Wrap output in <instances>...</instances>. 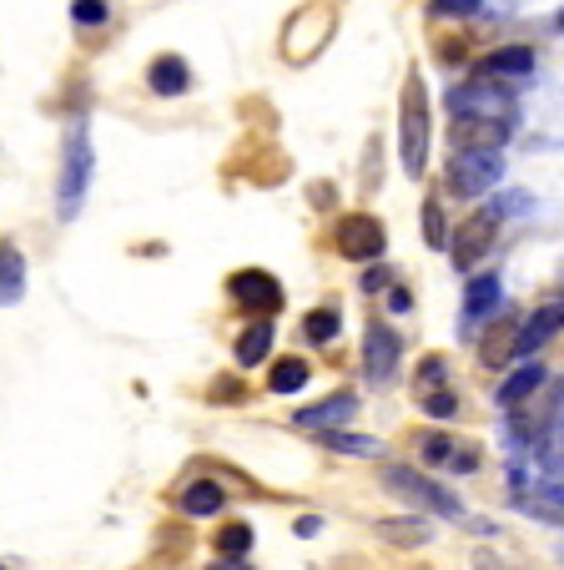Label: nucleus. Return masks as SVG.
<instances>
[{
  "instance_id": "nucleus-1",
  "label": "nucleus",
  "mask_w": 564,
  "mask_h": 570,
  "mask_svg": "<svg viewBox=\"0 0 564 570\" xmlns=\"http://www.w3.org/2000/svg\"><path fill=\"white\" fill-rule=\"evenodd\" d=\"M398 151H404V173L424 177V157H428V97L424 81L408 76L404 87V127H398Z\"/></svg>"
},
{
  "instance_id": "nucleus-2",
  "label": "nucleus",
  "mask_w": 564,
  "mask_h": 570,
  "mask_svg": "<svg viewBox=\"0 0 564 570\" xmlns=\"http://www.w3.org/2000/svg\"><path fill=\"white\" fill-rule=\"evenodd\" d=\"M499 173H504L499 147H468V151H454V161H448V187L474 203L479 193H489L499 183Z\"/></svg>"
},
{
  "instance_id": "nucleus-3",
  "label": "nucleus",
  "mask_w": 564,
  "mask_h": 570,
  "mask_svg": "<svg viewBox=\"0 0 564 570\" xmlns=\"http://www.w3.org/2000/svg\"><path fill=\"white\" fill-rule=\"evenodd\" d=\"M86 177H91V141H86V127L76 121L71 141H66V173H61V217L81 213L86 197Z\"/></svg>"
},
{
  "instance_id": "nucleus-4",
  "label": "nucleus",
  "mask_w": 564,
  "mask_h": 570,
  "mask_svg": "<svg viewBox=\"0 0 564 570\" xmlns=\"http://www.w3.org/2000/svg\"><path fill=\"white\" fill-rule=\"evenodd\" d=\"M494 233H499V207H479L454 237V268H464V273L474 268V263L494 248Z\"/></svg>"
},
{
  "instance_id": "nucleus-5",
  "label": "nucleus",
  "mask_w": 564,
  "mask_h": 570,
  "mask_svg": "<svg viewBox=\"0 0 564 570\" xmlns=\"http://www.w3.org/2000/svg\"><path fill=\"white\" fill-rule=\"evenodd\" d=\"M227 293H232V303L247 308V313H277L283 308V288H277V278L263 273V268L232 273V278H227Z\"/></svg>"
},
{
  "instance_id": "nucleus-6",
  "label": "nucleus",
  "mask_w": 564,
  "mask_h": 570,
  "mask_svg": "<svg viewBox=\"0 0 564 570\" xmlns=\"http://www.w3.org/2000/svg\"><path fill=\"white\" fill-rule=\"evenodd\" d=\"M384 223L378 217H343L338 223V253L343 258H353V263H373L378 253H384Z\"/></svg>"
},
{
  "instance_id": "nucleus-7",
  "label": "nucleus",
  "mask_w": 564,
  "mask_h": 570,
  "mask_svg": "<svg viewBox=\"0 0 564 570\" xmlns=\"http://www.w3.org/2000/svg\"><path fill=\"white\" fill-rule=\"evenodd\" d=\"M454 151H468V147H504L509 141V117H489V111H458L454 117Z\"/></svg>"
},
{
  "instance_id": "nucleus-8",
  "label": "nucleus",
  "mask_w": 564,
  "mask_h": 570,
  "mask_svg": "<svg viewBox=\"0 0 564 570\" xmlns=\"http://www.w3.org/2000/svg\"><path fill=\"white\" fill-rule=\"evenodd\" d=\"M384 484H388V490H398V495H408V500H424V505H434L438 515H458V500L448 495V490H438V484L418 480V474L404 470V464H394V470L384 474Z\"/></svg>"
},
{
  "instance_id": "nucleus-9",
  "label": "nucleus",
  "mask_w": 564,
  "mask_h": 570,
  "mask_svg": "<svg viewBox=\"0 0 564 570\" xmlns=\"http://www.w3.org/2000/svg\"><path fill=\"white\" fill-rule=\"evenodd\" d=\"M530 71H534V51H524V46H504V51L484 56V61L474 66V76H479V81H489V87H504V81L530 76Z\"/></svg>"
},
{
  "instance_id": "nucleus-10",
  "label": "nucleus",
  "mask_w": 564,
  "mask_h": 570,
  "mask_svg": "<svg viewBox=\"0 0 564 570\" xmlns=\"http://www.w3.org/2000/svg\"><path fill=\"white\" fill-rule=\"evenodd\" d=\"M363 364H368L373 384H388V379H394V364H398V334H394V328H368Z\"/></svg>"
},
{
  "instance_id": "nucleus-11",
  "label": "nucleus",
  "mask_w": 564,
  "mask_h": 570,
  "mask_svg": "<svg viewBox=\"0 0 564 570\" xmlns=\"http://www.w3.org/2000/svg\"><path fill=\"white\" fill-rule=\"evenodd\" d=\"M514 328H520V318H514V313H504V318H494L489 328L479 334V358L489 368L514 364Z\"/></svg>"
},
{
  "instance_id": "nucleus-12",
  "label": "nucleus",
  "mask_w": 564,
  "mask_h": 570,
  "mask_svg": "<svg viewBox=\"0 0 564 570\" xmlns=\"http://www.w3.org/2000/svg\"><path fill=\"white\" fill-rule=\"evenodd\" d=\"M550 334H560V298H554L550 308L534 313L524 328H514V354H534V348H540Z\"/></svg>"
},
{
  "instance_id": "nucleus-13",
  "label": "nucleus",
  "mask_w": 564,
  "mask_h": 570,
  "mask_svg": "<svg viewBox=\"0 0 564 570\" xmlns=\"http://www.w3.org/2000/svg\"><path fill=\"white\" fill-rule=\"evenodd\" d=\"M147 81H151V91H157V97H181V91H187V81H192V71H187V61H181V56H157V61H151V71H147Z\"/></svg>"
},
{
  "instance_id": "nucleus-14",
  "label": "nucleus",
  "mask_w": 564,
  "mask_h": 570,
  "mask_svg": "<svg viewBox=\"0 0 564 570\" xmlns=\"http://www.w3.org/2000/svg\"><path fill=\"white\" fill-rule=\"evenodd\" d=\"M514 410V430H520V440H540L544 424L560 420V389H554V399H534V410H524V404H509Z\"/></svg>"
},
{
  "instance_id": "nucleus-15",
  "label": "nucleus",
  "mask_w": 564,
  "mask_h": 570,
  "mask_svg": "<svg viewBox=\"0 0 564 570\" xmlns=\"http://www.w3.org/2000/svg\"><path fill=\"white\" fill-rule=\"evenodd\" d=\"M353 410H358V399H353V394H333L328 404H318V410H298V424H303V430H328V424L348 420Z\"/></svg>"
},
{
  "instance_id": "nucleus-16",
  "label": "nucleus",
  "mask_w": 564,
  "mask_h": 570,
  "mask_svg": "<svg viewBox=\"0 0 564 570\" xmlns=\"http://www.w3.org/2000/svg\"><path fill=\"white\" fill-rule=\"evenodd\" d=\"M499 278H494V273H484V278H474L468 283V293H464V313L468 318H489L494 308H499Z\"/></svg>"
},
{
  "instance_id": "nucleus-17",
  "label": "nucleus",
  "mask_w": 564,
  "mask_h": 570,
  "mask_svg": "<svg viewBox=\"0 0 564 570\" xmlns=\"http://www.w3.org/2000/svg\"><path fill=\"white\" fill-rule=\"evenodd\" d=\"M181 510H187V515H217V510H222V484L192 480L181 490Z\"/></svg>"
},
{
  "instance_id": "nucleus-18",
  "label": "nucleus",
  "mask_w": 564,
  "mask_h": 570,
  "mask_svg": "<svg viewBox=\"0 0 564 570\" xmlns=\"http://www.w3.org/2000/svg\"><path fill=\"white\" fill-rule=\"evenodd\" d=\"M540 384H544V364H524V368H514V374L499 384V404H504V410H509V404H520V399H530Z\"/></svg>"
},
{
  "instance_id": "nucleus-19",
  "label": "nucleus",
  "mask_w": 564,
  "mask_h": 570,
  "mask_svg": "<svg viewBox=\"0 0 564 570\" xmlns=\"http://www.w3.org/2000/svg\"><path fill=\"white\" fill-rule=\"evenodd\" d=\"M26 288V263L11 243H0V303H16Z\"/></svg>"
},
{
  "instance_id": "nucleus-20",
  "label": "nucleus",
  "mask_w": 564,
  "mask_h": 570,
  "mask_svg": "<svg viewBox=\"0 0 564 570\" xmlns=\"http://www.w3.org/2000/svg\"><path fill=\"white\" fill-rule=\"evenodd\" d=\"M308 374L313 368L303 364V358H277L273 374H267V389H273V394H298V389L308 384Z\"/></svg>"
},
{
  "instance_id": "nucleus-21",
  "label": "nucleus",
  "mask_w": 564,
  "mask_h": 570,
  "mask_svg": "<svg viewBox=\"0 0 564 570\" xmlns=\"http://www.w3.org/2000/svg\"><path fill=\"white\" fill-rule=\"evenodd\" d=\"M267 348H273V323H253V328L237 338V364H263Z\"/></svg>"
},
{
  "instance_id": "nucleus-22",
  "label": "nucleus",
  "mask_w": 564,
  "mask_h": 570,
  "mask_svg": "<svg viewBox=\"0 0 564 570\" xmlns=\"http://www.w3.org/2000/svg\"><path fill=\"white\" fill-rule=\"evenodd\" d=\"M384 540H394V546H424L428 525L424 520H384Z\"/></svg>"
},
{
  "instance_id": "nucleus-23",
  "label": "nucleus",
  "mask_w": 564,
  "mask_h": 570,
  "mask_svg": "<svg viewBox=\"0 0 564 570\" xmlns=\"http://www.w3.org/2000/svg\"><path fill=\"white\" fill-rule=\"evenodd\" d=\"M217 550H222V556H232V560H243L247 550H253V530H247L243 520H232V525L217 535Z\"/></svg>"
},
{
  "instance_id": "nucleus-24",
  "label": "nucleus",
  "mask_w": 564,
  "mask_h": 570,
  "mask_svg": "<svg viewBox=\"0 0 564 570\" xmlns=\"http://www.w3.org/2000/svg\"><path fill=\"white\" fill-rule=\"evenodd\" d=\"M303 334H308L313 344H328V338L338 334V313H333V308H318V313H308V318H303Z\"/></svg>"
},
{
  "instance_id": "nucleus-25",
  "label": "nucleus",
  "mask_w": 564,
  "mask_h": 570,
  "mask_svg": "<svg viewBox=\"0 0 564 570\" xmlns=\"http://www.w3.org/2000/svg\"><path fill=\"white\" fill-rule=\"evenodd\" d=\"M328 450H338V454H373L378 450V440H368V434H328Z\"/></svg>"
},
{
  "instance_id": "nucleus-26",
  "label": "nucleus",
  "mask_w": 564,
  "mask_h": 570,
  "mask_svg": "<svg viewBox=\"0 0 564 570\" xmlns=\"http://www.w3.org/2000/svg\"><path fill=\"white\" fill-rule=\"evenodd\" d=\"M107 16H111L107 0H71V21H81V26H101Z\"/></svg>"
},
{
  "instance_id": "nucleus-27",
  "label": "nucleus",
  "mask_w": 564,
  "mask_h": 570,
  "mask_svg": "<svg viewBox=\"0 0 564 570\" xmlns=\"http://www.w3.org/2000/svg\"><path fill=\"white\" fill-rule=\"evenodd\" d=\"M448 470H454V474H474V470H479V450H474V444H464V440H454V450H448Z\"/></svg>"
},
{
  "instance_id": "nucleus-28",
  "label": "nucleus",
  "mask_w": 564,
  "mask_h": 570,
  "mask_svg": "<svg viewBox=\"0 0 564 570\" xmlns=\"http://www.w3.org/2000/svg\"><path fill=\"white\" fill-rule=\"evenodd\" d=\"M424 399V414H434V420H448V414L458 410V399L448 394V389H428V394H418Z\"/></svg>"
},
{
  "instance_id": "nucleus-29",
  "label": "nucleus",
  "mask_w": 564,
  "mask_h": 570,
  "mask_svg": "<svg viewBox=\"0 0 564 570\" xmlns=\"http://www.w3.org/2000/svg\"><path fill=\"white\" fill-rule=\"evenodd\" d=\"M424 237H428V248H438V243H444V207H438L434 197L424 203Z\"/></svg>"
},
{
  "instance_id": "nucleus-30",
  "label": "nucleus",
  "mask_w": 564,
  "mask_h": 570,
  "mask_svg": "<svg viewBox=\"0 0 564 570\" xmlns=\"http://www.w3.org/2000/svg\"><path fill=\"white\" fill-rule=\"evenodd\" d=\"M448 450H454V440H448V434H428V440H424V460L428 464H448Z\"/></svg>"
},
{
  "instance_id": "nucleus-31",
  "label": "nucleus",
  "mask_w": 564,
  "mask_h": 570,
  "mask_svg": "<svg viewBox=\"0 0 564 570\" xmlns=\"http://www.w3.org/2000/svg\"><path fill=\"white\" fill-rule=\"evenodd\" d=\"M444 384V358H424V368H418V394H428V389Z\"/></svg>"
},
{
  "instance_id": "nucleus-32",
  "label": "nucleus",
  "mask_w": 564,
  "mask_h": 570,
  "mask_svg": "<svg viewBox=\"0 0 564 570\" xmlns=\"http://www.w3.org/2000/svg\"><path fill=\"white\" fill-rule=\"evenodd\" d=\"M484 0H434V16H474Z\"/></svg>"
},
{
  "instance_id": "nucleus-33",
  "label": "nucleus",
  "mask_w": 564,
  "mask_h": 570,
  "mask_svg": "<svg viewBox=\"0 0 564 570\" xmlns=\"http://www.w3.org/2000/svg\"><path fill=\"white\" fill-rule=\"evenodd\" d=\"M384 283H388V273H384V268H373L368 278H363V293H378V288H384Z\"/></svg>"
},
{
  "instance_id": "nucleus-34",
  "label": "nucleus",
  "mask_w": 564,
  "mask_h": 570,
  "mask_svg": "<svg viewBox=\"0 0 564 570\" xmlns=\"http://www.w3.org/2000/svg\"><path fill=\"white\" fill-rule=\"evenodd\" d=\"M318 525H323L318 515H303V520H298V535H318Z\"/></svg>"
}]
</instances>
